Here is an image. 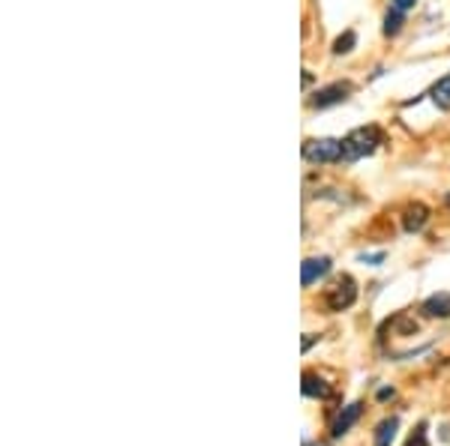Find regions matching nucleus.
I'll use <instances>...</instances> for the list:
<instances>
[{"mask_svg":"<svg viewBox=\"0 0 450 446\" xmlns=\"http://www.w3.org/2000/svg\"><path fill=\"white\" fill-rule=\"evenodd\" d=\"M381 144V129L379 126H360V129L348 132L342 138V159L345 162H357L369 156V153H375V147Z\"/></svg>","mask_w":450,"mask_h":446,"instance_id":"f257e3e1","label":"nucleus"},{"mask_svg":"<svg viewBox=\"0 0 450 446\" xmlns=\"http://www.w3.org/2000/svg\"><path fill=\"white\" fill-rule=\"evenodd\" d=\"M357 300V282L352 276H340V278H333L330 288L324 291V305H328L330 312H345V309H352Z\"/></svg>","mask_w":450,"mask_h":446,"instance_id":"f03ea898","label":"nucleus"},{"mask_svg":"<svg viewBox=\"0 0 450 446\" xmlns=\"http://www.w3.org/2000/svg\"><path fill=\"white\" fill-rule=\"evenodd\" d=\"M304 159L316 165L328 162H342V141L340 138H316V141L304 144Z\"/></svg>","mask_w":450,"mask_h":446,"instance_id":"7ed1b4c3","label":"nucleus"},{"mask_svg":"<svg viewBox=\"0 0 450 446\" xmlns=\"http://www.w3.org/2000/svg\"><path fill=\"white\" fill-rule=\"evenodd\" d=\"M352 93H354V84L352 81H333L328 87H321V90L312 96L309 105L312 108H330V105H340V102H345Z\"/></svg>","mask_w":450,"mask_h":446,"instance_id":"20e7f679","label":"nucleus"},{"mask_svg":"<svg viewBox=\"0 0 450 446\" xmlns=\"http://www.w3.org/2000/svg\"><path fill=\"white\" fill-rule=\"evenodd\" d=\"M427 222H429V207H427V204L415 201V204H408V207L403 210V231L405 234L423 231V225H427Z\"/></svg>","mask_w":450,"mask_h":446,"instance_id":"39448f33","label":"nucleus"},{"mask_svg":"<svg viewBox=\"0 0 450 446\" xmlns=\"http://www.w3.org/2000/svg\"><path fill=\"white\" fill-rule=\"evenodd\" d=\"M328 273H330V258H306L300 264V282H304V288L316 285Z\"/></svg>","mask_w":450,"mask_h":446,"instance_id":"423d86ee","label":"nucleus"},{"mask_svg":"<svg viewBox=\"0 0 450 446\" xmlns=\"http://www.w3.org/2000/svg\"><path fill=\"white\" fill-rule=\"evenodd\" d=\"M360 411H364V404H360V401H352L348 407H342L340 416H336V419H333V426H330V435H333V438H342L345 431L360 419Z\"/></svg>","mask_w":450,"mask_h":446,"instance_id":"0eeeda50","label":"nucleus"},{"mask_svg":"<svg viewBox=\"0 0 450 446\" xmlns=\"http://www.w3.org/2000/svg\"><path fill=\"white\" fill-rule=\"evenodd\" d=\"M300 389H304V396H309V399H330L333 396V387H328L318 375H312V372L304 375V387Z\"/></svg>","mask_w":450,"mask_h":446,"instance_id":"6e6552de","label":"nucleus"},{"mask_svg":"<svg viewBox=\"0 0 450 446\" xmlns=\"http://www.w3.org/2000/svg\"><path fill=\"white\" fill-rule=\"evenodd\" d=\"M420 312L427 317H450V294H432Z\"/></svg>","mask_w":450,"mask_h":446,"instance_id":"1a4fd4ad","label":"nucleus"},{"mask_svg":"<svg viewBox=\"0 0 450 446\" xmlns=\"http://www.w3.org/2000/svg\"><path fill=\"white\" fill-rule=\"evenodd\" d=\"M396 428H399V419L396 416L381 419L379 428H375V446H391L393 438H396Z\"/></svg>","mask_w":450,"mask_h":446,"instance_id":"9d476101","label":"nucleus"},{"mask_svg":"<svg viewBox=\"0 0 450 446\" xmlns=\"http://www.w3.org/2000/svg\"><path fill=\"white\" fill-rule=\"evenodd\" d=\"M429 96H432V102H435V105H439L442 111H450V75H447V78H442V81H435V84H432Z\"/></svg>","mask_w":450,"mask_h":446,"instance_id":"9b49d317","label":"nucleus"},{"mask_svg":"<svg viewBox=\"0 0 450 446\" xmlns=\"http://www.w3.org/2000/svg\"><path fill=\"white\" fill-rule=\"evenodd\" d=\"M399 30H403V9L391 6L384 16V36H396Z\"/></svg>","mask_w":450,"mask_h":446,"instance_id":"f8f14e48","label":"nucleus"},{"mask_svg":"<svg viewBox=\"0 0 450 446\" xmlns=\"http://www.w3.org/2000/svg\"><path fill=\"white\" fill-rule=\"evenodd\" d=\"M354 42H357L354 30H345L342 36H336V42H333V54H348V51L354 48Z\"/></svg>","mask_w":450,"mask_h":446,"instance_id":"ddd939ff","label":"nucleus"},{"mask_svg":"<svg viewBox=\"0 0 450 446\" xmlns=\"http://www.w3.org/2000/svg\"><path fill=\"white\" fill-rule=\"evenodd\" d=\"M405 446H429V440H427V423H420L415 431H411V438L405 440Z\"/></svg>","mask_w":450,"mask_h":446,"instance_id":"4468645a","label":"nucleus"},{"mask_svg":"<svg viewBox=\"0 0 450 446\" xmlns=\"http://www.w3.org/2000/svg\"><path fill=\"white\" fill-rule=\"evenodd\" d=\"M391 4H393L396 9H403V12H405V9H415L417 0H391Z\"/></svg>","mask_w":450,"mask_h":446,"instance_id":"2eb2a0df","label":"nucleus"},{"mask_svg":"<svg viewBox=\"0 0 450 446\" xmlns=\"http://www.w3.org/2000/svg\"><path fill=\"white\" fill-rule=\"evenodd\" d=\"M360 261H367V264H381L384 261V254L379 252V254H360Z\"/></svg>","mask_w":450,"mask_h":446,"instance_id":"dca6fc26","label":"nucleus"},{"mask_svg":"<svg viewBox=\"0 0 450 446\" xmlns=\"http://www.w3.org/2000/svg\"><path fill=\"white\" fill-rule=\"evenodd\" d=\"M379 399H381V401H387V399H393V389H381V392H379Z\"/></svg>","mask_w":450,"mask_h":446,"instance_id":"f3484780","label":"nucleus"},{"mask_svg":"<svg viewBox=\"0 0 450 446\" xmlns=\"http://www.w3.org/2000/svg\"><path fill=\"white\" fill-rule=\"evenodd\" d=\"M447 207H450V195H447Z\"/></svg>","mask_w":450,"mask_h":446,"instance_id":"a211bd4d","label":"nucleus"}]
</instances>
